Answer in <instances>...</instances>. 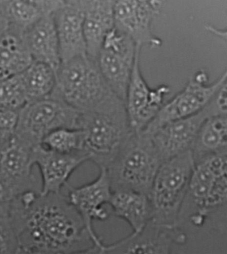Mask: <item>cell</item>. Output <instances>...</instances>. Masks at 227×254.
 I'll return each instance as SVG.
<instances>
[{"instance_id": "cell-4", "label": "cell", "mask_w": 227, "mask_h": 254, "mask_svg": "<svg viewBox=\"0 0 227 254\" xmlns=\"http://www.w3.org/2000/svg\"><path fill=\"white\" fill-rule=\"evenodd\" d=\"M162 163L149 135L134 131L107 167L112 190H131L149 196Z\"/></svg>"}, {"instance_id": "cell-14", "label": "cell", "mask_w": 227, "mask_h": 254, "mask_svg": "<svg viewBox=\"0 0 227 254\" xmlns=\"http://www.w3.org/2000/svg\"><path fill=\"white\" fill-rule=\"evenodd\" d=\"M209 116H212V113L207 104L194 115L168 122L150 132H143L151 137L152 142L163 162L191 151L199 128Z\"/></svg>"}, {"instance_id": "cell-22", "label": "cell", "mask_w": 227, "mask_h": 254, "mask_svg": "<svg viewBox=\"0 0 227 254\" xmlns=\"http://www.w3.org/2000/svg\"><path fill=\"white\" fill-rule=\"evenodd\" d=\"M194 162L227 154V115L209 116L203 122L191 149Z\"/></svg>"}, {"instance_id": "cell-13", "label": "cell", "mask_w": 227, "mask_h": 254, "mask_svg": "<svg viewBox=\"0 0 227 254\" xmlns=\"http://www.w3.org/2000/svg\"><path fill=\"white\" fill-rule=\"evenodd\" d=\"M115 27L131 37L137 45L159 47L162 41L152 31V22L157 14L153 0H114Z\"/></svg>"}, {"instance_id": "cell-24", "label": "cell", "mask_w": 227, "mask_h": 254, "mask_svg": "<svg viewBox=\"0 0 227 254\" xmlns=\"http://www.w3.org/2000/svg\"><path fill=\"white\" fill-rule=\"evenodd\" d=\"M0 2L9 26L23 32L46 13L28 0H0Z\"/></svg>"}, {"instance_id": "cell-25", "label": "cell", "mask_w": 227, "mask_h": 254, "mask_svg": "<svg viewBox=\"0 0 227 254\" xmlns=\"http://www.w3.org/2000/svg\"><path fill=\"white\" fill-rule=\"evenodd\" d=\"M40 145L55 152H78L85 150L84 133L81 129L62 127L49 133Z\"/></svg>"}, {"instance_id": "cell-23", "label": "cell", "mask_w": 227, "mask_h": 254, "mask_svg": "<svg viewBox=\"0 0 227 254\" xmlns=\"http://www.w3.org/2000/svg\"><path fill=\"white\" fill-rule=\"evenodd\" d=\"M19 77L28 102L46 98L56 88V71L46 63L33 61Z\"/></svg>"}, {"instance_id": "cell-16", "label": "cell", "mask_w": 227, "mask_h": 254, "mask_svg": "<svg viewBox=\"0 0 227 254\" xmlns=\"http://www.w3.org/2000/svg\"><path fill=\"white\" fill-rule=\"evenodd\" d=\"M100 174L94 181L83 186L74 188L67 185L68 196L73 205L82 214L91 233L95 232L93 221H104L111 216L108 203L112 193L108 169L100 167Z\"/></svg>"}, {"instance_id": "cell-19", "label": "cell", "mask_w": 227, "mask_h": 254, "mask_svg": "<svg viewBox=\"0 0 227 254\" xmlns=\"http://www.w3.org/2000/svg\"><path fill=\"white\" fill-rule=\"evenodd\" d=\"M113 0H84L87 54L96 59L106 35L115 27Z\"/></svg>"}, {"instance_id": "cell-12", "label": "cell", "mask_w": 227, "mask_h": 254, "mask_svg": "<svg viewBox=\"0 0 227 254\" xmlns=\"http://www.w3.org/2000/svg\"><path fill=\"white\" fill-rule=\"evenodd\" d=\"M171 93L169 86L160 85L150 88L140 68V55L136 59L128 86L125 100L126 110L130 125L138 132L155 117L165 103V98Z\"/></svg>"}, {"instance_id": "cell-8", "label": "cell", "mask_w": 227, "mask_h": 254, "mask_svg": "<svg viewBox=\"0 0 227 254\" xmlns=\"http://www.w3.org/2000/svg\"><path fill=\"white\" fill-rule=\"evenodd\" d=\"M142 47L114 27L106 35L96 57L101 73L111 90L125 101L132 72Z\"/></svg>"}, {"instance_id": "cell-2", "label": "cell", "mask_w": 227, "mask_h": 254, "mask_svg": "<svg viewBox=\"0 0 227 254\" xmlns=\"http://www.w3.org/2000/svg\"><path fill=\"white\" fill-rule=\"evenodd\" d=\"M80 129L90 161L106 168L134 133L125 101L115 94L92 111L82 113Z\"/></svg>"}, {"instance_id": "cell-3", "label": "cell", "mask_w": 227, "mask_h": 254, "mask_svg": "<svg viewBox=\"0 0 227 254\" xmlns=\"http://www.w3.org/2000/svg\"><path fill=\"white\" fill-rule=\"evenodd\" d=\"M227 154L195 163L183 205L192 207L185 210L189 211V221L197 227L203 226L217 214L227 213Z\"/></svg>"}, {"instance_id": "cell-26", "label": "cell", "mask_w": 227, "mask_h": 254, "mask_svg": "<svg viewBox=\"0 0 227 254\" xmlns=\"http://www.w3.org/2000/svg\"><path fill=\"white\" fill-rule=\"evenodd\" d=\"M20 254V246L8 202L0 200V254Z\"/></svg>"}, {"instance_id": "cell-29", "label": "cell", "mask_w": 227, "mask_h": 254, "mask_svg": "<svg viewBox=\"0 0 227 254\" xmlns=\"http://www.w3.org/2000/svg\"><path fill=\"white\" fill-rule=\"evenodd\" d=\"M66 2V0H43L45 13H52L60 8Z\"/></svg>"}, {"instance_id": "cell-5", "label": "cell", "mask_w": 227, "mask_h": 254, "mask_svg": "<svg viewBox=\"0 0 227 254\" xmlns=\"http://www.w3.org/2000/svg\"><path fill=\"white\" fill-rule=\"evenodd\" d=\"M195 162L191 151L163 161L158 169L149 197L152 221L179 226Z\"/></svg>"}, {"instance_id": "cell-1", "label": "cell", "mask_w": 227, "mask_h": 254, "mask_svg": "<svg viewBox=\"0 0 227 254\" xmlns=\"http://www.w3.org/2000/svg\"><path fill=\"white\" fill-rule=\"evenodd\" d=\"M20 254H98L104 245L93 235L68 195L29 190L8 201Z\"/></svg>"}, {"instance_id": "cell-6", "label": "cell", "mask_w": 227, "mask_h": 254, "mask_svg": "<svg viewBox=\"0 0 227 254\" xmlns=\"http://www.w3.org/2000/svg\"><path fill=\"white\" fill-rule=\"evenodd\" d=\"M56 80L60 97L81 113L92 111L115 94L101 73L96 59L88 54L61 63Z\"/></svg>"}, {"instance_id": "cell-7", "label": "cell", "mask_w": 227, "mask_h": 254, "mask_svg": "<svg viewBox=\"0 0 227 254\" xmlns=\"http://www.w3.org/2000/svg\"><path fill=\"white\" fill-rule=\"evenodd\" d=\"M81 115L60 97L55 88L51 95L27 102L19 110L14 137L33 149L55 129H80Z\"/></svg>"}, {"instance_id": "cell-20", "label": "cell", "mask_w": 227, "mask_h": 254, "mask_svg": "<svg viewBox=\"0 0 227 254\" xmlns=\"http://www.w3.org/2000/svg\"><path fill=\"white\" fill-rule=\"evenodd\" d=\"M111 216L127 222L133 232H139L151 220L149 196L131 190H112L108 203Z\"/></svg>"}, {"instance_id": "cell-27", "label": "cell", "mask_w": 227, "mask_h": 254, "mask_svg": "<svg viewBox=\"0 0 227 254\" xmlns=\"http://www.w3.org/2000/svg\"><path fill=\"white\" fill-rule=\"evenodd\" d=\"M28 102L18 75L0 80V108L19 111Z\"/></svg>"}, {"instance_id": "cell-18", "label": "cell", "mask_w": 227, "mask_h": 254, "mask_svg": "<svg viewBox=\"0 0 227 254\" xmlns=\"http://www.w3.org/2000/svg\"><path fill=\"white\" fill-rule=\"evenodd\" d=\"M33 61L46 63L56 71L61 60L60 45L53 15L46 13L23 32Z\"/></svg>"}, {"instance_id": "cell-31", "label": "cell", "mask_w": 227, "mask_h": 254, "mask_svg": "<svg viewBox=\"0 0 227 254\" xmlns=\"http://www.w3.org/2000/svg\"><path fill=\"white\" fill-rule=\"evenodd\" d=\"M28 1L35 3V5H37V6L40 7V8L42 9L43 11H44V9H43V0H28Z\"/></svg>"}, {"instance_id": "cell-9", "label": "cell", "mask_w": 227, "mask_h": 254, "mask_svg": "<svg viewBox=\"0 0 227 254\" xmlns=\"http://www.w3.org/2000/svg\"><path fill=\"white\" fill-rule=\"evenodd\" d=\"M227 72L209 84V77L204 70H199L189 78L181 91L165 102L155 117L141 131L150 132L168 122L189 117L198 113L208 104L213 96L227 83Z\"/></svg>"}, {"instance_id": "cell-15", "label": "cell", "mask_w": 227, "mask_h": 254, "mask_svg": "<svg viewBox=\"0 0 227 254\" xmlns=\"http://www.w3.org/2000/svg\"><path fill=\"white\" fill-rule=\"evenodd\" d=\"M31 161L40 171L41 188L39 193H60L68 185L74 171L90 157L85 150L73 153H61L49 150L41 145L31 151Z\"/></svg>"}, {"instance_id": "cell-21", "label": "cell", "mask_w": 227, "mask_h": 254, "mask_svg": "<svg viewBox=\"0 0 227 254\" xmlns=\"http://www.w3.org/2000/svg\"><path fill=\"white\" fill-rule=\"evenodd\" d=\"M23 34L9 26L0 35V80L18 75L33 62Z\"/></svg>"}, {"instance_id": "cell-28", "label": "cell", "mask_w": 227, "mask_h": 254, "mask_svg": "<svg viewBox=\"0 0 227 254\" xmlns=\"http://www.w3.org/2000/svg\"><path fill=\"white\" fill-rule=\"evenodd\" d=\"M18 111L0 108V145L4 144L14 137Z\"/></svg>"}, {"instance_id": "cell-17", "label": "cell", "mask_w": 227, "mask_h": 254, "mask_svg": "<svg viewBox=\"0 0 227 254\" xmlns=\"http://www.w3.org/2000/svg\"><path fill=\"white\" fill-rule=\"evenodd\" d=\"M51 14L58 34L62 63L86 55L84 0H66L64 4Z\"/></svg>"}, {"instance_id": "cell-30", "label": "cell", "mask_w": 227, "mask_h": 254, "mask_svg": "<svg viewBox=\"0 0 227 254\" xmlns=\"http://www.w3.org/2000/svg\"><path fill=\"white\" fill-rule=\"evenodd\" d=\"M8 27V22H7L4 11H3L1 2H0V35L4 32Z\"/></svg>"}, {"instance_id": "cell-11", "label": "cell", "mask_w": 227, "mask_h": 254, "mask_svg": "<svg viewBox=\"0 0 227 254\" xmlns=\"http://www.w3.org/2000/svg\"><path fill=\"white\" fill-rule=\"evenodd\" d=\"M187 234L179 226L156 223L150 220L139 232L112 244L103 246L99 254H168L173 246L184 245Z\"/></svg>"}, {"instance_id": "cell-10", "label": "cell", "mask_w": 227, "mask_h": 254, "mask_svg": "<svg viewBox=\"0 0 227 254\" xmlns=\"http://www.w3.org/2000/svg\"><path fill=\"white\" fill-rule=\"evenodd\" d=\"M31 151L14 137L0 145V200L10 201L35 190Z\"/></svg>"}]
</instances>
